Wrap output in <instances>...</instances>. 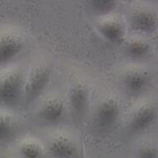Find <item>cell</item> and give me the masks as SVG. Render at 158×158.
I'll return each mask as SVG.
<instances>
[{"label": "cell", "instance_id": "obj_5", "mask_svg": "<svg viewBox=\"0 0 158 158\" xmlns=\"http://www.w3.org/2000/svg\"><path fill=\"white\" fill-rule=\"evenodd\" d=\"M25 40L22 33L15 28L0 31V66L8 64L22 51Z\"/></svg>", "mask_w": 158, "mask_h": 158}, {"label": "cell", "instance_id": "obj_10", "mask_svg": "<svg viewBox=\"0 0 158 158\" xmlns=\"http://www.w3.org/2000/svg\"><path fill=\"white\" fill-rule=\"evenodd\" d=\"M150 81L148 72L141 68L129 69L123 74V84L127 92L131 95L140 94Z\"/></svg>", "mask_w": 158, "mask_h": 158}, {"label": "cell", "instance_id": "obj_1", "mask_svg": "<svg viewBox=\"0 0 158 158\" xmlns=\"http://www.w3.org/2000/svg\"><path fill=\"white\" fill-rule=\"evenodd\" d=\"M52 69L48 62L37 59L33 62L24 77L22 97L26 102H31L43 92L48 84Z\"/></svg>", "mask_w": 158, "mask_h": 158}, {"label": "cell", "instance_id": "obj_2", "mask_svg": "<svg viewBox=\"0 0 158 158\" xmlns=\"http://www.w3.org/2000/svg\"><path fill=\"white\" fill-rule=\"evenodd\" d=\"M24 76L19 68H8L0 73V104L13 106L22 97Z\"/></svg>", "mask_w": 158, "mask_h": 158}, {"label": "cell", "instance_id": "obj_9", "mask_svg": "<svg viewBox=\"0 0 158 158\" xmlns=\"http://www.w3.org/2000/svg\"><path fill=\"white\" fill-rule=\"evenodd\" d=\"M65 113L64 101L58 94H49L39 106L40 118L47 123H54L63 118Z\"/></svg>", "mask_w": 158, "mask_h": 158}, {"label": "cell", "instance_id": "obj_4", "mask_svg": "<svg viewBox=\"0 0 158 158\" xmlns=\"http://www.w3.org/2000/svg\"><path fill=\"white\" fill-rule=\"evenodd\" d=\"M69 103L76 122H81L87 112L90 92L87 83L81 78H76L69 85L68 92Z\"/></svg>", "mask_w": 158, "mask_h": 158}, {"label": "cell", "instance_id": "obj_14", "mask_svg": "<svg viewBox=\"0 0 158 158\" xmlns=\"http://www.w3.org/2000/svg\"><path fill=\"white\" fill-rule=\"evenodd\" d=\"M151 47L147 42L141 39H132L126 45V51L129 57L133 58H142L147 56Z\"/></svg>", "mask_w": 158, "mask_h": 158}, {"label": "cell", "instance_id": "obj_13", "mask_svg": "<svg viewBox=\"0 0 158 158\" xmlns=\"http://www.w3.org/2000/svg\"><path fill=\"white\" fill-rule=\"evenodd\" d=\"M17 129L16 121L13 115L0 110V142L13 137Z\"/></svg>", "mask_w": 158, "mask_h": 158}, {"label": "cell", "instance_id": "obj_16", "mask_svg": "<svg viewBox=\"0 0 158 158\" xmlns=\"http://www.w3.org/2000/svg\"><path fill=\"white\" fill-rule=\"evenodd\" d=\"M137 158H158V149L152 145H142L137 152Z\"/></svg>", "mask_w": 158, "mask_h": 158}, {"label": "cell", "instance_id": "obj_3", "mask_svg": "<svg viewBox=\"0 0 158 158\" xmlns=\"http://www.w3.org/2000/svg\"><path fill=\"white\" fill-rule=\"evenodd\" d=\"M120 115V104L114 95L104 93L99 97L94 111V123L97 128L108 129L116 123Z\"/></svg>", "mask_w": 158, "mask_h": 158}, {"label": "cell", "instance_id": "obj_7", "mask_svg": "<svg viewBox=\"0 0 158 158\" xmlns=\"http://www.w3.org/2000/svg\"><path fill=\"white\" fill-rule=\"evenodd\" d=\"M157 117L156 107L151 103H144L136 108L128 123V129L132 134H138L150 128Z\"/></svg>", "mask_w": 158, "mask_h": 158}, {"label": "cell", "instance_id": "obj_11", "mask_svg": "<svg viewBox=\"0 0 158 158\" xmlns=\"http://www.w3.org/2000/svg\"><path fill=\"white\" fill-rule=\"evenodd\" d=\"M130 26L133 30L139 32L149 33L156 28V19L154 14L147 9H138L131 15Z\"/></svg>", "mask_w": 158, "mask_h": 158}, {"label": "cell", "instance_id": "obj_12", "mask_svg": "<svg viewBox=\"0 0 158 158\" xmlns=\"http://www.w3.org/2000/svg\"><path fill=\"white\" fill-rule=\"evenodd\" d=\"M19 152L22 158H43L44 148L37 139L26 138L19 143Z\"/></svg>", "mask_w": 158, "mask_h": 158}, {"label": "cell", "instance_id": "obj_15", "mask_svg": "<svg viewBox=\"0 0 158 158\" xmlns=\"http://www.w3.org/2000/svg\"><path fill=\"white\" fill-rule=\"evenodd\" d=\"M90 7L96 12L101 14L102 16L110 14L116 7V2L111 0H95L90 1Z\"/></svg>", "mask_w": 158, "mask_h": 158}, {"label": "cell", "instance_id": "obj_8", "mask_svg": "<svg viewBox=\"0 0 158 158\" xmlns=\"http://www.w3.org/2000/svg\"><path fill=\"white\" fill-rule=\"evenodd\" d=\"M97 28L101 35L113 44H120L124 41L125 31L118 18L110 14L102 15L98 19Z\"/></svg>", "mask_w": 158, "mask_h": 158}, {"label": "cell", "instance_id": "obj_6", "mask_svg": "<svg viewBox=\"0 0 158 158\" xmlns=\"http://www.w3.org/2000/svg\"><path fill=\"white\" fill-rule=\"evenodd\" d=\"M48 152L52 158H78L79 148L73 136L60 131L53 134L48 140Z\"/></svg>", "mask_w": 158, "mask_h": 158}]
</instances>
